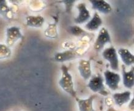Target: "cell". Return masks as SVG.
<instances>
[{
    "label": "cell",
    "instance_id": "obj_19",
    "mask_svg": "<svg viewBox=\"0 0 134 111\" xmlns=\"http://www.w3.org/2000/svg\"><path fill=\"white\" fill-rule=\"evenodd\" d=\"M69 31L70 33L76 36H81L82 34L85 33V31L83 30V29H81L80 27L78 26L70 27L69 28Z\"/></svg>",
    "mask_w": 134,
    "mask_h": 111
},
{
    "label": "cell",
    "instance_id": "obj_3",
    "mask_svg": "<svg viewBox=\"0 0 134 111\" xmlns=\"http://www.w3.org/2000/svg\"><path fill=\"white\" fill-rule=\"evenodd\" d=\"M87 87H89L93 92H98L104 96L108 94V92L105 90L104 87V79L100 75L96 76L92 78L89 82Z\"/></svg>",
    "mask_w": 134,
    "mask_h": 111
},
{
    "label": "cell",
    "instance_id": "obj_2",
    "mask_svg": "<svg viewBox=\"0 0 134 111\" xmlns=\"http://www.w3.org/2000/svg\"><path fill=\"white\" fill-rule=\"evenodd\" d=\"M102 56L109 62L110 67L114 71L119 70L118 57L116 49L113 46L108 47L102 52Z\"/></svg>",
    "mask_w": 134,
    "mask_h": 111
},
{
    "label": "cell",
    "instance_id": "obj_13",
    "mask_svg": "<svg viewBox=\"0 0 134 111\" xmlns=\"http://www.w3.org/2000/svg\"><path fill=\"white\" fill-rule=\"evenodd\" d=\"M102 24V19L99 16V14L96 12L93 18L85 25V28L91 31H94L98 30Z\"/></svg>",
    "mask_w": 134,
    "mask_h": 111
},
{
    "label": "cell",
    "instance_id": "obj_7",
    "mask_svg": "<svg viewBox=\"0 0 134 111\" xmlns=\"http://www.w3.org/2000/svg\"><path fill=\"white\" fill-rule=\"evenodd\" d=\"M77 8L79 13V15L74 19L75 23L77 24H81V23H83L88 21L91 17V15H90V11L86 8L85 3H79Z\"/></svg>",
    "mask_w": 134,
    "mask_h": 111
},
{
    "label": "cell",
    "instance_id": "obj_16",
    "mask_svg": "<svg viewBox=\"0 0 134 111\" xmlns=\"http://www.w3.org/2000/svg\"><path fill=\"white\" fill-rule=\"evenodd\" d=\"M44 18L41 15H29L26 19V25L31 27H41L44 23Z\"/></svg>",
    "mask_w": 134,
    "mask_h": 111
},
{
    "label": "cell",
    "instance_id": "obj_4",
    "mask_svg": "<svg viewBox=\"0 0 134 111\" xmlns=\"http://www.w3.org/2000/svg\"><path fill=\"white\" fill-rule=\"evenodd\" d=\"M107 43H111V37L108 30L105 28L103 27L99 31L98 36L94 44V48L97 51L101 50L104 48V45Z\"/></svg>",
    "mask_w": 134,
    "mask_h": 111
},
{
    "label": "cell",
    "instance_id": "obj_9",
    "mask_svg": "<svg viewBox=\"0 0 134 111\" xmlns=\"http://www.w3.org/2000/svg\"><path fill=\"white\" fill-rule=\"evenodd\" d=\"M90 2L92 4V8L101 13L108 14L112 12L113 9L109 3L105 1H98V0H90Z\"/></svg>",
    "mask_w": 134,
    "mask_h": 111
},
{
    "label": "cell",
    "instance_id": "obj_11",
    "mask_svg": "<svg viewBox=\"0 0 134 111\" xmlns=\"http://www.w3.org/2000/svg\"><path fill=\"white\" fill-rule=\"evenodd\" d=\"M77 53L75 50H69L56 54L55 55V60L58 62H64L66 61L74 60L77 57Z\"/></svg>",
    "mask_w": 134,
    "mask_h": 111
},
{
    "label": "cell",
    "instance_id": "obj_12",
    "mask_svg": "<svg viewBox=\"0 0 134 111\" xmlns=\"http://www.w3.org/2000/svg\"><path fill=\"white\" fill-rule=\"evenodd\" d=\"M122 80L123 84L124 87L127 88H131L133 86L134 83V74H133V68L129 71H126L125 66L122 65Z\"/></svg>",
    "mask_w": 134,
    "mask_h": 111
},
{
    "label": "cell",
    "instance_id": "obj_6",
    "mask_svg": "<svg viewBox=\"0 0 134 111\" xmlns=\"http://www.w3.org/2000/svg\"><path fill=\"white\" fill-rule=\"evenodd\" d=\"M6 44L7 46L11 47L20 39H23L20 28L17 27H9L6 31Z\"/></svg>",
    "mask_w": 134,
    "mask_h": 111
},
{
    "label": "cell",
    "instance_id": "obj_14",
    "mask_svg": "<svg viewBox=\"0 0 134 111\" xmlns=\"http://www.w3.org/2000/svg\"><path fill=\"white\" fill-rule=\"evenodd\" d=\"M118 53L125 65L131 66L133 64L134 62V57L133 54L128 49L121 48L118 50Z\"/></svg>",
    "mask_w": 134,
    "mask_h": 111
},
{
    "label": "cell",
    "instance_id": "obj_18",
    "mask_svg": "<svg viewBox=\"0 0 134 111\" xmlns=\"http://www.w3.org/2000/svg\"><path fill=\"white\" fill-rule=\"evenodd\" d=\"M11 52L7 45L0 44V59L9 57Z\"/></svg>",
    "mask_w": 134,
    "mask_h": 111
},
{
    "label": "cell",
    "instance_id": "obj_17",
    "mask_svg": "<svg viewBox=\"0 0 134 111\" xmlns=\"http://www.w3.org/2000/svg\"><path fill=\"white\" fill-rule=\"evenodd\" d=\"M10 13V8L7 4L6 1H0V14L5 17H9V14Z\"/></svg>",
    "mask_w": 134,
    "mask_h": 111
},
{
    "label": "cell",
    "instance_id": "obj_10",
    "mask_svg": "<svg viewBox=\"0 0 134 111\" xmlns=\"http://www.w3.org/2000/svg\"><path fill=\"white\" fill-rule=\"evenodd\" d=\"M79 70L81 77L85 80H88L91 77V69L90 61L81 60L79 61Z\"/></svg>",
    "mask_w": 134,
    "mask_h": 111
},
{
    "label": "cell",
    "instance_id": "obj_5",
    "mask_svg": "<svg viewBox=\"0 0 134 111\" xmlns=\"http://www.w3.org/2000/svg\"><path fill=\"white\" fill-rule=\"evenodd\" d=\"M104 74L105 79V83L109 87V88L113 91L118 89L119 83L121 81L120 75L109 70L105 71Z\"/></svg>",
    "mask_w": 134,
    "mask_h": 111
},
{
    "label": "cell",
    "instance_id": "obj_15",
    "mask_svg": "<svg viewBox=\"0 0 134 111\" xmlns=\"http://www.w3.org/2000/svg\"><path fill=\"white\" fill-rule=\"evenodd\" d=\"M130 96H131V92L129 91H126L122 93H118L113 95V98L116 104L118 106H122L123 104L130 99Z\"/></svg>",
    "mask_w": 134,
    "mask_h": 111
},
{
    "label": "cell",
    "instance_id": "obj_8",
    "mask_svg": "<svg viewBox=\"0 0 134 111\" xmlns=\"http://www.w3.org/2000/svg\"><path fill=\"white\" fill-rule=\"evenodd\" d=\"M97 95L93 94L87 99H79L75 98L79 105L80 111H96L93 107V101Z\"/></svg>",
    "mask_w": 134,
    "mask_h": 111
},
{
    "label": "cell",
    "instance_id": "obj_1",
    "mask_svg": "<svg viewBox=\"0 0 134 111\" xmlns=\"http://www.w3.org/2000/svg\"><path fill=\"white\" fill-rule=\"evenodd\" d=\"M61 70L62 71V76L59 81V85L67 93L69 94L72 97L77 98V93L74 90L72 77L69 72L68 68L65 65H62Z\"/></svg>",
    "mask_w": 134,
    "mask_h": 111
}]
</instances>
